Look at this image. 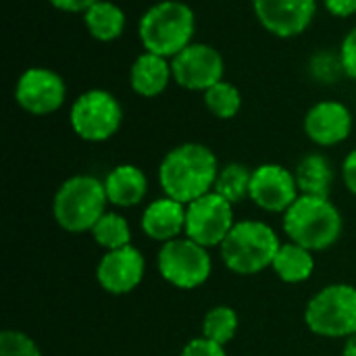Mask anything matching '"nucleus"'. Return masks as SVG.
<instances>
[{
    "mask_svg": "<svg viewBox=\"0 0 356 356\" xmlns=\"http://www.w3.org/2000/svg\"><path fill=\"white\" fill-rule=\"evenodd\" d=\"M271 267L277 273V277L284 280L286 284H300L313 275L315 259H313L311 250L302 248L300 244L288 242V244L280 246Z\"/></svg>",
    "mask_w": 356,
    "mask_h": 356,
    "instance_id": "aec40b11",
    "label": "nucleus"
},
{
    "mask_svg": "<svg viewBox=\"0 0 356 356\" xmlns=\"http://www.w3.org/2000/svg\"><path fill=\"white\" fill-rule=\"evenodd\" d=\"M142 229L156 242H171L186 232V204L165 196L150 202L142 215Z\"/></svg>",
    "mask_w": 356,
    "mask_h": 356,
    "instance_id": "dca6fc26",
    "label": "nucleus"
},
{
    "mask_svg": "<svg viewBox=\"0 0 356 356\" xmlns=\"http://www.w3.org/2000/svg\"><path fill=\"white\" fill-rule=\"evenodd\" d=\"M54 8L65 13H86L90 6H94L98 0H48Z\"/></svg>",
    "mask_w": 356,
    "mask_h": 356,
    "instance_id": "c85d7f7f",
    "label": "nucleus"
},
{
    "mask_svg": "<svg viewBox=\"0 0 356 356\" xmlns=\"http://www.w3.org/2000/svg\"><path fill=\"white\" fill-rule=\"evenodd\" d=\"M65 98H67V86L63 77L44 67H31L23 71L15 88L17 104L29 115H38V117L58 111Z\"/></svg>",
    "mask_w": 356,
    "mask_h": 356,
    "instance_id": "9b49d317",
    "label": "nucleus"
},
{
    "mask_svg": "<svg viewBox=\"0 0 356 356\" xmlns=\"http://www.w3.org/2000/svg\"><path fill=\"white\" fill-rule=\"evenodd\" d=\"M217 175V156L211 148L196 142L175 146L159 167V181L165 196L181 204H190L213 192Z\"/></svg>",
    "mask_w": 356,
    "mask_h": 356,
    "instance_id": "f257e3e1",
    "label": "nucleus"
},
{
    "mask_svg": "<svg viewBox=\"0 0 356 356\" xmlns=\"http://www.w3.org/2000/svg\"><path fill=\"white\" fill-rule=\"evenodd\" d=\"M213 269L211 254L204 246L190 238L165 242L159 252V271L175 288L194 290L202 286Z\"/></svg>",
    "mask_w": 356,
    "mask_h": 356,
    "instance_id": "6e6552de",
    "label": "nucleus"
},
{
    "mask_svg": "<svg viewBox=\"0 0 356 356\" xmlns=\"http://www.w3.org/2000/svg\"><path fill=\"white\" fill-rule=\"evenodd\" d=\"M248 196L267 213H286L298 198V184L286 167L269 163L252 171Z\"/></svg>",
    "mask_w": 356,
    "mask_h": 356,
    "instance_id": "f8f14e48",
    "label": "nucleus"
},
{
    "mask_svg": "<svg viewBox=\"0 0 356 356\" xmlns=\"http://www.w3.org/2000/svg\"><path fill=\"white\" fill-rule=\"evenodd\" d=\"M342 177L346 188L356 196V148L346 156L344 165H342Z\"/></svg>",
    "mask_w": 356,
    "mask_h": 356,
    "instance_id": "7c9ffc66",
    "label": "nucleus"
},
{
    "mask_svg": "<svg viewBox=\"0 0 356 356\" xmlns=\"http://www.w3.org/2000/svg\"><path fill=\"white\" fill-rule=\"evenodd\" d=\"M173 79L186 90L207 92L215 83L223 81L225 65L217 48L209 44H190L177 56L171 58Z\"/></svg>",
    "mask_w": 356,
    "mask_h": 356,
    "instance_id": "9d476101",
    "label": "nucleus"
},
{
    "mask_svg": "<svg viewBox=\"0 0 356 356\" xmlns=\"http://www.w3.org/2000/svg\"><path fill=\"white\" fill-rule=\"evenodd\" d=\"M69 121L73 131L86 142H104L113 138L123 121L119 100L106 90L83 92L71 106Z\"/></svg>",
    "mask_w": 356,
    "mask_h": 356,
    "instance_id": "0eeeda50",
    "label": "nucleus"
},
{
    "mask_svg": "<svg viewBox=\"0 0 356 356\" xmlns=\"http://www.w3.org/2000/svg\"><path fill=\"white\" fill-rule=\"evenodd\" d=\"M92 236H94L96 244L102 246L108 252V250L129 246L131 229H129V223H127L125 217H121L117 213H104L100 217V221L94 225Z\"/></svg>",
    "mask_w": 356,
    "mask_h": 356,
    "instance_id": "5701e85b",
    "label": "nucleus"
},
{
    "mask_svg": "<svg viewBox=\"0 0 356 356\" xmlns=\"http://www.w3.org/2000/svg\"><path fill=\"white\" fill-rule=\"evenodd\" d=\"M250 179H252V171L248 167L240 163H229L223 169H219L213 192L223 196L227 202L236 204L250 194Z\"/></svg>",
    "mask_w": 356,
    "mask_h": 356,
    "instance_id": "4be33fe9",
    "label": "nucleus"
},
{
    "mask_svg": "<svg viewBox=\"0 0 356 356\" xmlns=\"http://www.w3.org/2000/svg\"><path fill=\"white\" fill-rule=\"evenodd\" d=\"M340 67L342 71L356 81V27L344 38L340 48Z\"/></svg>",
    "mask_w": 356,
    "mask_h": 356,
    "instance_id": "cd10ccee",
    "label": "nucleus"
},
{
    "mask_svg": "<svg viewBox=\"0 0 356 356\" xmlns=\"http://www.w3.org/2000/svg\"><path fill=\"white\" fill-rule=\"evenodd\" d=\"M334 17H350L356 13V0H323Z\"/></svg>",
    "mask_w": 356,
    "mask_h": 356,
    "instance_id": "c756f323",
    "label": "nucleus"
},
{
    "mask_svg": "<svg viewBox=\"0 0 356 356\" xmlns=\"http://www.w3.org/2000/svg\"><path fill=\"white\" fill-rule=\"evenodd\" d=\"M277 234L263 221H240L223 240L221 259L238 275H254L273 265L280 250Z\"/></svg>",
    "mask_w": 356,
    "mask_h": 356,
    "instance_id": "39448f33",
    "label": "nucleus"
},
{
    "mask_svg": "<svg viewBox=\"0 0 356 356\" xmlns=\"http://www.w3.org/2000/svg\"><path fill=\"white\" fill-rule=\"evenodd\" d=\"M108 196L104 181L94 175H73L56 190L52 211L56 223L71 232H92L100 217L106 213Z\"/></svg>",
    "mask_w": 356,
    "mask_h": 356,
    "instance_id": "20e7f679",
    "label": "nucleus"
},
{
    "mask_svg": "<svg viewBox=\"0 0 356 356\" xmlns=\"http://www.w3.org/2000/svg\"><path fill=\"white\" fill-rule=\"evenodd\" d=\"M261 25L277 38H296L313 23L317 0H252Z\"/></svg>",
    "mask_w": 356,
    "mask_h": 356,
    "instance_id": "ddd939ff",
    "label": "nucleus"
},
{
    "mask_svg": "<svg viewBox=\"0 0 356 356\" xmlns=\"http://www.w3.org/2000/svg\"><path fill=\"white\" fill-rule=\"evenodd\" d=\"M305 131L319 146H336L350 136L353 115L348 106L342 102H317L305 117Z\"/></svg>",
    "mask_w": 356,
    "mask_h": 356,
    "instance_id": "2eb2a0df",
    "label": "nucleus"
},
{
    "mask_svg": "<svg viewBox=\"0 0 356 356\" xmlns=\"http://www.w3.org/2000/svg\"><path fill=\"white\" fill-rule=\"evenodd\" d=\"M173 77L171 60L152 52H144L136 58L129 71V83L136 94L144 98H154L163 94Z\"/></svg>",
    "mask_w": 356,
    "mask_h": 356,
    "instance_id": "f3484780",
    "label": "nucleus"
},
{
    "mask_svg": "<svg viewBox=\"0 0 356 356\" xmlns=\"http://www.w3.org/2000/svg\"><path fill=\"white\" fill-rule=\"evenodd\" d=\"M234 221V204L227 202L217 192H209L194 202L186 204V238L194 240L196 244L211 248L221 246Z\"/></svg>",
    "mask_w": 356,
    "mask_h": 356,
    "instance_id": "1a4fd4ad",
    "label": "nucleus"
},
{
    "mask_svg": "<svg viewBox=\"0 0 356 356\" xmlns=\"http://www.w3.org/2000/svg\"><path fill=\"white\" fill-rule=\"evenodd\" d=\"M179 356H227L225 355V346H221V344H217V342H213V340H209V338H194V340H190L186 346H184V350H181V355Z\"/></svg>",
    "mask_w": 356,
    "mask_h": 356,
    "instance_id": "bb28decb",
    "label": "nucleus"
},
{
    "mask_svg": "<svg viewBox=\"0 0 356 356\" xmlns=\"http://www.w3.org/2000/svg\"><path fill=\"white\" fill-rule=\"evenodd\" d=\"M309 330L323 338H350L356 334V288L332 284L317 292L305 311Z\"/></svg>",
    "mask_w": 356,
    "mask_h": 356,
    "instance_id": "423d86ee",
    "label": "nucleus"
},
{
    "mask_svg": "<svg viewBox=\"0 0 356 356\" xmlns=\"http://www.w3.org/2000/svg\"><path fill=\"white\" fill-rule=\"evenodd\" d=\"M284 229L294 244L311 252L325 250L342 234V215L330 198L300 194L284 213Z\"/></svg>",
    "mask_w": 356,
    "mask_h": 356,
    "instance_id": "f03ea898",
    "label": "nucleus"
},
{
    "mask_svg": "<svg viewBox=\"0 0 356 356\" xmlns=\"http://www.w3.org/2000/svg\"><path fill=\"white\" fill-rule=\"evenodd\" d=\"M83 21L90 35L100 42H113L125 29V13L108 0H98L94 6H90L83 13Z\"/></svg>",
    "mask_w": 356,
    "mask_h": 356,
    "instance_id": "412c9836",
    "label": "nucleus"
},
{
    "mask_svg": "<svg viewBox=\"0 0 356 356\" xmlns=\"http://www.w3.org/2000/svg\"><path fill=\"white\" fill-rule=\"evenodd\" d=\"M342 356H356V334L346 338V344H344V353Z\"/></svg>",
    "mask_w": 356,
    "mask_h": 356,
    "instance_id": "2f4dec72",
    "label": "nucleus"
},
{
    "mask_svg": "<svg viewBox=\"0 0 356 356\" xmlns=\"http://www.w3.org/2000/svg\"><path fill=\"white\" fill-rule=\"evenodd\" d=\"M294 177H296L300 194L330 198V190L334 184V169H332V163L323 154H317V152L307 154L298 163Z\"/></svg>",
    "mask_w": 356,
    "mask_h": 356,
    "instance_id": "6ab92c4d",
    "label": "nucleus"
},
{
    "mask_svg": "<svg viewBox=\"0 0 356 356\" xmlns=\"http://www.w3.org/2000/svg\"><path fill=\"white\" fill-rule=\"evenodd\" d=\"M144 269L146 263L142 252L129 244L117 250H108L98 263L96 277L108 294H129L140 286Z\"/></svg>",
    "mask_w": 356,
    "mask_h": 356,
    "instance_id": "4468645a",
    "label": "nucleus"
},
{
    "mask_svg": "<svg viewBox=\"0 0 356 356\" xmlns=\"http://www.w3.org/2000/svg\"><path fill=\"white\" fill-rule=\"evenodd\" d=\"M196 29L194 10L179 0H163L150 6L140 19V42L146 52L173 58L192 44Z\"/></svg>",
    "mask_w": 356,
    "mask_h": 356,
    "instance_id": "7ed1b4c3",
    "label": "nucleus"
},
{
    "mask_svg": "<svg viewBox=\"0 0 356 356\" xmlns=\"http://www.w3.org/2000/svg\"><path fill=\"white\" fill-rule=\"evenodd\" d=\"M204 104L217 119H234L242 108V96L234 83L219 81L204 92Z\"/></svg>",
    "mask_w": 356,
    "mask_h": 356,
    "instance_id": "b1692460",
    "label": "nucleus"
},
{
    "mask_svg": "<svg viewBox=\"0 0 356 356\" xmlns=\"http://www.w3.org/2000/svg\"><path fill=\"white\" fill-rule=\"evenodd\" d=\"M238 332V315L234 309L221 305V307H215L211 309L207 315H204V321H202V336L225 346L227 342L234 340Z\"/></svg>",
    "mask_w": 356,
    "mask_h": 356,
    "instance_id": "393cba45",
    "label": "nucleus"
},
{
    "mask_svg": "<svg viewBox=\"0 0 356 356\" xmlns=\"http://www.w3.org/2000/svg\"><path fill=\"white\" fill-rule=\"evenodd\" d=\"M104 190H106L111 204L127 209V207H136L144 200V196L148 192V179L140 167L119 165L106 175Z\"/></svg>",
    "mask_w": 356,
    "mask_h": 356,
    "instance_id": "a211bd4d",
    "label": "nucleus"
},
{
    "mask_svg": "<svg viewBox=\"0 0 356 356\" xmlns=\"http://www.w3.org/2000/svg\"><path fill=\"white\" fill-rule=\"evenodd\" d=\"M0 356H42L35 342L17 330H4L0 334Z\"/></svg>",
    "mask_w": 356,
    "mask_h": 356,
    "instance_id": "a878e982",
    "label": "nucleus"
}]
</instances>
